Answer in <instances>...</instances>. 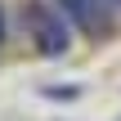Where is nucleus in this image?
<instances>
[{
	"label": "nucleus",
	"instance_id": "nucleus-5",
	"mask_svg": "<svg viewBox=\"0 0 121 121\" xmlns=\"http://www.w3.org/2000/svg\"><path fill=\"white\" fill-rule=\"evenodd\" d=\"M0 40H4V22H0Z\"/></svg>",
	"mask_w": 121,
	"mask_h": 121
},
{
	"label": "nucleus",
	"instance_id": "nucleus-1",
	"mask_svg": "<svg viewBox=\"0 0 121 121\" xmlns=\"http://www.w3.org/2000/svg\"><path fill=\"white\" fill-rule=\"evenodd\" d=\"M27 22H31V36H36L40 54H63L72 45V22L58 4H45V0L27 4Z\"/></svg>",
	"mask_w": 121,
	"mask_h": 121
},
{
	"label": "nucleus",
	"instance_id": "nucleus-4",
	"mask_svg": "<svg viewBox=\"0 0 121 121\" xmlns=\"http://www.w3.org/2000/svg\"><path fill=\"white\" fill-rule=\"evenodd\" d=\"M108 4H112V13H121V0H108Z\"/></svg>",
	"mask_w": 121,
	"mask_h": 121
},
{
	"label": "nucleus",
	"instance_id": "nucleus-2",
	"mask_svg": "<svg viewBox=\"0 0 121 121\" xmlns=\"http://www.w3.org/2000/svg\"><path fill=\"white\" fill-rule=\"evenodd\" d=\"M58 9H63L72 22H81L85 31H108V27L117 22V13H112L108 0H58Z\"/></svg>",
	"mask_w": 121,
	"mask_h": 121
},
{
	"label": "nucleus",
	"instance_id": "nucleus-3",
	"mask_svg": "<svg viewBox=\"0 0 121 121\" xmlns=\"http://www.w3.org/2000/svg\"><path fill=\"white\" fill-rule=\"evenodd\" d=\"M45 94H49V99H76L81 90H76V85H45Z\"/></svg>",
	"mask_w": 121,
	"mask_h": 121
}]
</instances>
